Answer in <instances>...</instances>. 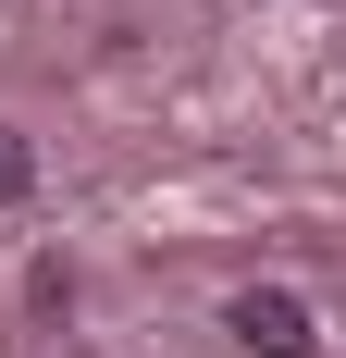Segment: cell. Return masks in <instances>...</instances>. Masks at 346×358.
<instances>
[{
    "instance_id": "obj_2",
    "label": "cell",
    "mask_w": 346,
    "mask_h": 358,
    "mask_svg": "<svg viewBox=\"0 0 346 358\" xmlns=\"http://www.w3.org/2000/svg\"><path fill=\"white\" fill-rule=\"evenodd\" d=\"M25 185H37V148L13 136V124H0V210H13V198H25Z\"/></svg>"
},
{
    "instance_id": "obj_1",
    "label": "cell",
    "mask_w": 346,
    "mask_h": 358,
    "mask_svg": "<svg viewBox=\"0 0 346 358\" xmlns=\"http://www.w3.org/2000/svg\"><path fill=\"white\" fill-rule=\"evenodd\" d=\"M223 334H235V346H260V358H310V346H321V334H310V309H297L284 285H247L235 309H223Z\"/></svg>"
}]
</instances>
